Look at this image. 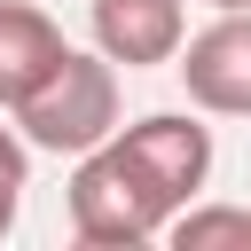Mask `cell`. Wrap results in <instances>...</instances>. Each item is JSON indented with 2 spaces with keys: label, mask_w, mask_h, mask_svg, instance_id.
Listing matches in <instances>:
<instances>
[{
  "label": "cell",
  "mask_w": 251,
  "mask_h": 251,
  "mask_svg": "<svg viewBox=\"0 0 251 251\" xmlns=\"http://www.w3.org/2000/svg\"><path fill=\"white\" fill-rule=\"evenodd\" d=\"M212 180V126L188 110H149V118H118V133H102L94 149H78L71 165V235L86 251H133L157 243L173 227L180 204H196Z\"/></svg>",
  "instance_id": "obj_1"
},
{
  "label": "cell",
  "mask_w": 251,
  "mask_h": 251,
  "mask_svg": "<svg viewBox=\"0 0 251 251\" xmlns=\"http://www.w3.org/2000/svg\"><path fill=\"white\" fill-rule=\"evenodd\" d=\"M24 149H47V157H78L94 149L102 133H118V63L94 55V47H63V63L8 110Z\"/></svg>",
  "instance_id": "obj_2"
},
{
  "label": "cell",
  "mask_w": 251,
  "mask_h": 251,
  "mask_svg": "<svg viewBox=\"0 0 251 251\" xmlns=\"http://www.w3.org/2000/svg\"><path fill=\"white\" fill-rule=\"evenodd\" d=\"M180 86H188V110L204 118H251V8H220L204 31L180 39L173 55Z\"/></svg>",
  "instance_id": "obj_3"
},
{
  "label": "cell",
  "mask_w": 251,
  "mask_h": 251,
  "mask_svg": "<svg viewBox=\"0 0 251 251\" xmlns=\"http://www.w3.org/2000/svg\"><path fill=\"white\" fill-rule=\"evenodd\" d=\"M86 24H94V55H110L118 71H157L188 39V8L180 0H94Z\"/></svg>",
  "instance_id": "obj_4"
},
{
  "label": "cell",
  "mask_w": 251,
  "mask_h": 251,
  "mask_svg": "<svg viewBox=\"0 0 251 251\" xmlns=\"http://www.w3.org/2000/svg\"><path fill=\"white\" fill-rule=\"evenodd\" d=\"M63 24L31 0H0V110H16L55 63H63Z\"/></svg>",
  "instance_id": "obj_5"
},
{
  "label": "cell",
  "mask_w": 251,
  "mask_h": 251,
  "mask_svg": "<svg viewBox=\"0 0 251 251\" xmlns=\"http://www.w3.org/2000/svg\"><path fill=\"white\" fill-rule=\"evenodd\" d=\"M180 251H212V243H251V212L243 204H180L165 227Z\"/></svg>",
  "instance_id": "obj_6"
},
{
  "label": "cell",
  "mask_w": 251,
  "mask_h": 251,
  "mask_svg": "<svg viewBox=\"0 0 251 251\" xmlns=\"http://www.w3.org/2000/svg\"><path fill=\"white\" fill-rule=\"evenodd\" d=\"M24 188H31V149H24V133H16V126H0V243L16 235Z\"/></svg>",
  "instance_id": "obj_7"
},
{
  "label": "cell",
  "mask_w": 251,
  "mask_h": 251,
  "mask_svg": "<svg viewBox=\"0 0 251 251\" xmlns=\"http://www.w3.org/2000/svg\"><path fill=\"white\" fill-rule=\"evenodd\" d=\"M204 8H251V0H204Z\"/></svg>",
  "instance_id": "obj_8"
}]
</instances>
